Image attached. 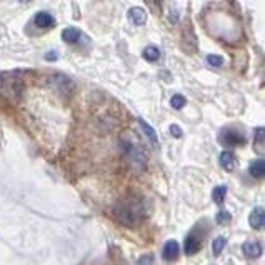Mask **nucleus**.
Segmentation results:
<instances>
[{
	"label": "nucleus",
	"instance_id": "nucleus-23",
	"mask_svg": "<svg viewBox=\"0 0 265 265\" xmlns=\"http://www.w3.org/2000/svg\"><path fill=\"white\" fill-rule=\"evenodd\" d=\"M170 134L178 139V137H182V129L178 125H170Z\"/></svg>",
	"mask_w": 265,
	"mask_h": 265
},
{
	"label": "nucleus",
	"instance_id": "nucleus-8",
	"mask_svg": "<svg viewBox=\"0 0 265 265\" xmlns=\"http://www.w3.org/2000/svg\"><path fill=\"white\" fill-rule=\"evenodd\" d=\"M249 223L252 229H262L265 225V212L262 207H257V209H253L250 212Z\"/></svg>",
	"mask_w": 265,
	"mask_h": 265
},
{
	"label": "nucleus",
	"instance_id": "nucleus-12",
	"mask_svg": "<svg viewBox=\"0 0 265 265\" xmlns=\"http://www.w3.org/2000/svg\"><path fill=\"white\" fill-rule=\"evenodd\" d=\"M80 37H82V32L75 27H67V28H63V32H62L63 42H67V44H77Z\"/></svg>",
	"mask_w": 265,
	"mask_h": 265
},
{
	"label": "nucleus",
	"instance_id": "nucleus-16",
	"mask_svg": "<svg viewBox=\"0 0 265 265\" xmlns=\"http://www.w3.org/2000/svg\"><path fill=\"white\" fill-rule=\"evenodd\" d=\"M142 57L145 59L147 62H157L160 59V50L155 47V45H148V47L143 49L142 52Z\"/></svg>",
	"mask_w": 265,
	"mask_h": 265
},
{
	"label": "nucleus",
	"instance_id": "nucleus-1",
	"mask_svg": "<svg viewBox=\"0 0 265 265\" xmlns=\"http://www.w3.org/2000/svg\"><path fill=\"white\" fill-rule=\"evenodd\" d=\"M143 214H145V207H143L142 200L139 199L120 200V202L113 207L115 218L127 227H135L143 218Z\"/></svg>",
	"mask_w": 265,
	"mask_h": 265
},
{
	"label": "nucleus",
	"instance_id": "nucleus-5",
	"mask_svg": "<svg viewBox=\"0 0 265 265\" xmlns=\"http://www.w3.org/2000/svg\"><path fill=\"white\" fill-rule=\"evenodd\" d=\"M220 142L223 143V145L239 147V145H244L245 143V135L235 129H225L220 134Z\"/></svg>",
	"mask_w": 265,
	"mask_h": 265
},
{
	"label": "nucleus",
	"instance_id": "nucleus-11",
	"mask_svg": "<svg viewBox=\"0 0 265 265\" xmlns=\"http://www.w3.org/2000/svg\"><path fill=\"white\" fill-rule=\"evenodd\" d=\"M162 255L165 260H177V257H178V244L175 240H169V242H165V245H164V252H162Z\"/></svg>",
	"mask_w": 265,
	"mask_h": 265
},
{
	"label": "nucleus",
	"instance_id": "nucleus-2",
	"mask_svg": "<svg viewBox=\"0 0 265 265\" xmlns=\"http://www.w3.org/2000/svg\"><path fill=\"white\" fill-rule=\"evenodd\" d=\"M120 148H122L125 160L135 172H142L145 169L147 157L145 152H143V147L137 140V137L132 135L130 132H127V134L120 137Z\"/></svg>",
	"mask_w": 265,
	"mask_h": 265
},
{
	"label": "nucleus",
	"instance_id": "nucleus-22",
	"mask_svg": "<svg viewBox=\"0 0 265 265\" xmlns=\"http://www.w3.org/2000/svg\"><path fill=\"white\" fill-rule=\"evenodd\" d=\"M230 220H232V215H230L227 210H220L217 214V222L220 223V225H223V223H229Z\"/></svg>",
	"mask_w": 265,
	"mask_h": 265
},
{
	"label": "nucleus",
	"instance_id": "nucleus-19",
	"mask_svg": "<svg viewBox=\"0 0 265 265\" xmlns=\"http://www.w3.org/2000/svg\"><path fill=\"white\" fill-rule=\"evenodd\" d=\"M225 245H227V239L225 237H217L214 242H212V250H214V255H220Z\"/></svg>",
	"mask_w": 265,
	"mask_h": 265
},
{
	"label": "nucleus",
	"instance_id": "nucleus-17",
	"mask_svg": "<svg viewBox=\"0 0 265 265\" xmlns=\"http://www.w3.org/2000/svg\"><path fill=\"white\" fill-rule=\"evenodd\" d=\"M265 130H263V127H258V129L255 130V150L263 155V150H265Z\"/></svg>",
	"mask_w": 265,
	"mask_h": 265
},
{
	"label": "nucleus",
	"instance_id": "nucleus-15",
	"mask_svg": "<svg viewBox=\"0 0 265 265\" xmlns=\"http://www.w3.org/2000/svg\"><path fill=\"white\" fill-rule=\"evenodd\" d=\"M139 125L142 127V130L145 132V135L148 137V140H150L152 145L157 147L159 145V139H157V134H155L154 127H150V125L145 122V120H142V119H139Z\"/></svg>",
	"mask_w": 265,
	"mask_h": 265
},
{
	"label": "nucleus",
	"instance_id": "nucleus-14",
	"mask_svg": "<svg viewBox=\"0 0 265 265\" xmlns=\"http://www.w3.org/2000/svg\"><path fill=\"white\" fill-rule=\"evenodd\" d=\"M249 172H250V175L253 178H262L265 175V162H263V159H257L255 162H252Z\"/></svg>",
	"mask_w": 265,
	"mask_h": 265
},
{
	"label": "nucleus",
	"instance_id": "nucleus-13",
	"mask_svg": "<svg viewBox=\"0 0 265 265\" xmlns=\"http://www.w3.org/2000/svg\"><path fill=\"white\" fill-rule=\"evenodd\" d=\"M183 250H185L187 255H194L200 250V240L195 237V235H187L185 244H183Z\"/></svg>",
	"mask_w": 265,
	"mask_h": 265
},
{
	"label": "nucleus",
	"instance_id": "nucleus-3",
	"mask_svg": "<svg viewBox=\"0 0 265 265\" xmlns=\"http://www.w3.org/2000/svg\"><path fill=\"white\" fill-rule=\"evenodd\" d=\"M24 92V80L19 73L14 72H2L0 73V97L5 100L17 102Z\"/></svg>",
	"mask_w": 265,
	"mask_h": 265
},
{
	"label": "nucleus",
	"instance_id": "nucleus-21",
	"mask_svg": "<svg viewBox=\"0 0 265 265\" xmlns=\"http://www.w3.org/2000/svg\"><path fill=\"white\" fill-rule=\"evenodd\" d=\"M207 62H209V65H212V67H222L223 65V57H220V55H209V57H207Z\"/></svg>",
	"mask_w": 265,
	"mask_h": 265
},
{
	"label": "nucleus",
	"instance_id": "nucleus-7",
	"mask_svg": "<svg viewBox=\"0 0 265 265\" xmlns=\"http://www.w3.org/2000/svg\"><path fill=\"white\" fill-rule=\"evenodd\" d=\"M218 162H220L222 169L227 170V172H232V170H235V167H237V159H235V155L230 152V150H223L220 154V159H218Z\"/></svg>",
	"mask_w": 265,
	"mask_h": 265
},
{
	"label": "nucleus",
	"instance_id": "nucleus-18",
	"mask_svg": "<svg viewBox=\"0 0 265 265\" xmlns=\"http://www.w3.org/2000/svg\"><path fill=\"white\" fill-rule=\"evenodd\" d=\"M225 194H227V187L225 185H218L214 188V194H212V197H214V202L215 204H222L223 199H225Z\"/></svg>",
	"mask_w": 265,
	"mask_h": 265
},
{
	"label": "nucleus",
	"instance_id": "nucleus-4",
	"mask_svg": "<svg viewBox=\"0 0 265 265\" xmlns=\"http://www.w3.org/2000/svg\"><path fill=\"white\" fill-rule=\"evenodd\" d=\"M47 85L55 92H59L62 95H68L73 89V82L63 73H52L47 77Z\"/></svg>",
	"mask_w": 265,
	"mask_h": 265
},
{
	"label": "nucleus",
	"instance_id": "nucleus-20",
	"mask_svg": "<svg viewBox=\"0 0 265 265\" xmlns=\"http://www.w3.org/2000/svg\"><path fill=\"white\" fill-rule=\"evenodd\" d=\"M185 102H187V100H185V97L180 95V94H175V95L170 99V105L178 110V108H182L183 105H185Z\"/></svg>",
	"mask_w": 265,
	"mask_h": 265
},
{
	"label": "nucleus",
	"instance_id": "nucleus-24",
	"mask_svg": "<svg viewBox=\"0 0 265 265\" xmlns=\"http://www.w3.org/2000/svg\"><path fill=\"white\" fill-rule=\"evenodd\" d=\"M45 59H47V60H57V54H55V52H50V54L45 55Z\"/></svg>",
	"mask_w": 265,
	"mask_h": 265
},
{
	"label": "nucleus",
	"instance_id": "nucleus-9",
	"mask_svg": "<svg viewBox=\"0 0 265 265\" xmlns=\"http://www.w3.org/2000/svg\"><path fill=\"white\" fill-rule=\"evenodd\" d=\"M129 20H130V24H134V25H143L147 22V14H145V10L140 9V7H132L129 10Z\"/></svg>",
	"mask_w": 265,
	"mask_h": 265
},
{
	"label": "nucleus",
	"instance_id": "nucleus-6",
	"mask_svg": "<svg viewBox=\"0 0 265 265\" xmlns=\"http://www.w3.org/2000/svg\"><path fill=\"white\" fill-rule=\"evenodd\" d=\"M242 252H244V255L247 258H257L262 255V244L258 240H247L244 242V245H242Z\"/></svg>",
	"mask_w": 265,
	"mask_h": 265
},
{
	"label": "nucleus",
	"instance_id": "nucleus-10",
	"mask_svg": "<svg viewBox=\"0 0 265 265\" xmlns=\"http://www.w3.org/2000/svg\"><path fill=\"white\" fill-rule=\"evenodd\" d=\"M33 22H35L37 27L42 28H50L55 25V19L49 12H37L35 17H33Z\"/></svg>",
	"mask_w": 265,
	"mask_h": 265
}]
</instances>
